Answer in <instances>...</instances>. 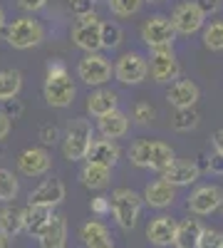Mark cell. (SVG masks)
I'll use <instances>...</instances> for the list:
<instances>
[{"label": "cell", "instance_id": "1", "mask_svg": "<svg viewBox=\"0 0 223 248\" xmlns=\"http://www.w3.org/2000/svg\"><path fill=\"white\" fill-rule=\"evenodd\" d=\"M43 94H45V102L55 109H65L74 102L77 87H74V79H72V75L62 60H52L47 65Z\"/></svg>", "mask_w": 223, "mask_h": 248}, {"label": "cell", "instance_id": "2", "mask_svg": "<svg viewBox=\"0 0 223 248\" xmlns=\"http://www.w3.org/2000/svg\"><path fill=\"white\" fill-rule=\"evenodd\" d=\"M5 40L15 50H30L45 40V28L32 15H23V17H15L5 28Z\"/></svg>", "mask_w": 223, "mask_h": 248}, {"label": "cell", "instance_id": "3", "mask_svg": "<svg viewBox=\"0 0 223 248\" xmlns=\"http://www.w3.org/2000/svg\"><path fill=\"white\" fill-rule=\"evenodd\" d=\"M92 144V124L85 117H77L67 124L62 137V156L67 161H79L87 156V149Z\"/></svg>", "mask_w": 223, "mask_h": 248}, {"label": "cell", "instance_id": "4", "mask_svg": "<svg viewBox=\"0 0 223 248\" xmlns=\"http://www.w3.org/2000/svg\"><path fill=\"white\" fill-rule=\"evenodd\" d=\"M70 37L79 50H85V55L99 52L102 50V17H99L94 10L82 15V17H77Z\"/></svg>", "mask_w": 223, "mask_h": 248}, {"label": "cell", "instance_id": "5", "mask_svg": "<svg viewBox=\"0 0 223 248\" xmlns=\"http://www.w3.org/2000/svg\"><path fill=\"white\" fill-rule=\"evenodd\" d=\"M112 214L119 223V229H124V231H132L136 221H139V214H141V199L134 189H127V186H121V189H114L112 196Z\"/></svg>", "mask_w": 223, "mask_h": 248}, {"label": "cell", "instance_id": "6", "mask_svg": "<svg viewBox=\"0 0 223 248\" xmlns=\"http://www.w3.org/2000/svg\"><path fill=\"white\" fill-rule=\"evenodd\" d=\"M174 40H176V30L171 25V17L151 15V17L144 20V25H141V43L149 50L169 47V45H174Z\"/></svg>", "mask_w": 223, "mask_h": 248}, {"label": "cell", "instance_id": "7", "mask_svg": "<svg viewBox=\"0 0 223 248\" xmlns=\"http://www.w3.org/2000/svg\"><path fill=\"white\" fill-rule=\"evenodd\" d=\"M112 62L104 57V55H99V52H92V55H85L82 60L77 62V77L85 82V85L89 87H102L107 85V82L112 79Z\"/></svg>", "mask_w": 223, "mask_h": 248}, {"label": "cell", "instance_id": "8", "mask_svg": "<svg viewBox=\"0 0 223 248\" xmlns=\"http://www.w3.org/2000/svg\"><path fill=\"white\" fill-rule=\"evenodd\" d=\"M114 77L117 82H121V85H141L147 77H149V60L144 55L139 52H124L119 55L117 65H114Z\"/></svg>", "mask_w": 223, "mask_h": 248}, {"label": "cell", "instance_id": "9", "mask_svg": "<svg viewBox=\"0 0 223 248\" xmlns=\"http://www.w3.org/2000/svg\"><path fill=\"white\" fill-rule=\"evenodd\" d=\"M171 25H174L176 35L191 37L193 32L206 28V15L196 8L193 0H184V3H178L171 10Z\"/></svg>", "mask_w": 223, "mask_h": 248}, {"label": "cell", "instance_id": "10", "mask_svg": "<svg viewBox=\"0 0 223 248\" xmlns=\"http://www.w3.org/2000/svg\"><path fill=\"white\" fill-rule=\"evenodd\" d=\"M178 60H176V52H174V45L169 47H156L151 50V57H149V72L151 77L159 82V85H171V79L176 82L178 79Z\"/></svg>", "mask_w": 223, "mask_h": 248}, {"label": "cell", "instance_id": "11", "mask_svg": "<svg viewBox=\"0 0 223 248\" xmlns=\"http://www.w3.org/2000/svg\"><path fill=\"white\" fill-rule=\"evenodd\" d=\"M223 203V189L218 184H204L196 186L189 196V211L193 216H211L213 211L221 209Z\"/></svg>", "mask_w": 223, "mask_h": 248}, {"label": "cell", "instance_id": "12", "mask_svg": "<svg viewBox=\"0 0 223 248\" xmlns=\"http://www.w3.org/2000/svg\"><path fill=\"white\" fill-rule=\"evenodd\" d=\"M52 167V159L43 147H30L17 156V171L23 176H45Z\"/></svg>", "mask_w": 223, "mask_h": 248}, {"label": "cell", "instance_id": "13", "mask_svg": "<svg viewBox=\"0 0 223 248\" xmlns=\"http://www.w3.org/2000/svg\"><path fill=\"white\" fill-rule=\"evenodd\" d=\"M201 99V90L193 79H176L166 90V102L176 109H189L196 107V102Z\"/></svg>", "mask_w": 223, "mask_h": 248}, {"label": "cell", "instance_id": "14", "mask_svg": "<svg viewBox=\"0 0 223 248\" xmlns=\"http://www.w3.org/2000/svg\"><path fill=\"white\" fill-rule=\"evenodd\" d=\"M121 156V149L119 144L112 141V139H92L89 149H87V164H97V167H107V169H114L117 161Z\"/></svg>", "mask_w": 223, "mask_h": 248}, {"label": "cell", "instance_id": "15", "mask_svg": "<svg viewBox=\"0 0 223 248\" xmlns=\"http://www.w3.org/2000/svg\"><path fill=\"white\" fill-rule=\"evenodd\" d=\"M65 199V184L59 179H45L35 191H30V203L35 206H45V209H55Z\"/></svg>", "mask_w": 223, "mask_h": 248}, {"label": "cell", "instance_id": "16", "mask_svg": "<svg viewBox=\"0 0 223 248\" xmlns=\"http://www.w3.org/2000/svg\"><path fill=\"white\" fill-rule=\"evenodd\" d=\"M147 238L151 246H159V248H166V246H174V238H176V221L171 216H156L149 221L147 226Z\"/></svg>", "mask_w": 223, "mask_h": 248}, {"label": "cell", "instance_id": "17", "mask_svg": "<svg viewBox=\"0 0 223 248\" xmlns=\"http://www.w3.org/2000/svg\"><path fill=\"white\" fill-rule=\"evenodd\" d=\"M141 199H144V203L151 206V209H166V206H171L174 199H176V189H174L169 181L156 179V181L147 184V189H144V194H141Z\"/></svg>", "mask_w": 223, "mask_h": 248}, {"label": "cell", "instance_id": "18", "mask_svg": "<svg viewBox=\"0 0 223 248\" xmlns=\"http://www.w3.org/2000/svg\"><path fill=\"white\" fill-rule=\"evenodd\" d=\"M79 241L85 248H114L112 233L102 221H87L79 229Z\"/></svg>", "mask_w": 223, "mask_h": 248}, {"label": "cell", "instance_id": "19", "mask_svg": "<svg viewBox=\"0 0 223 248\" xmlns=\"http://www.w3.org/2000/svg\"><path fill=\"white\" fill-rule=\"evenodd\" d=\"M40 248H65L67 243V218L62 214H52L45 231L40 233Z\"/></svg>", "mask_w": 223, "mask_h": 248}, {"label": "cell", "instance_id": "20", "mask_svg": "<svg viewBox=\"0 0 223 248\" xmlns=\"http://www.w3.org/2000/svg\"><path fill=\"white\" fill-rule=\"evenodd\" d=\"M52 218V209H45V206H35L28 203L23 209V231L32 238H40V233L45 231V226Z\"/></svg>", "mask_w": 223, "mask_h": 248}, {"label": "cell", "instance_id": "21", "mask_svg": "<svg viewBox=\"0 0 223 248\" xmlns=\"http://www.w3.org/2000/svg\"><path fill=\"white\" fill-rule=\"evenodd\" d=\"M198 176H201V171L196 169L193 161H178V159L171 164L166 171H161V179L169 181L174 189H178V186H191Z\"/></svg>", "mask_w": 223, "mask_h": 248}, {"label": "cell", "instance_id": "22", "mask_svg": "<svg viewBox=\"0 0 223 248\" xmlns=\"http://www.w3.org/2000/svg\"><path fill=\"white\" fill-rule=\"evenodd\" d=\"M97 129H99V134H102L104 139L117 141L119 137H124L129 132V117L124 112L114 109V112H109V114L97 119Z\"/></svg>", "mask_w": 223, "mask_h": 248}, {"label": "cell", "instance_id": "23", "mask_svg": "<svg viewBox=\"0 0 223 248\" xmlns=\"http://www.w3.org/2000/svg\"><path fill=\"white\" fill-rule=\"evenodd\" d=\"M201 233H204V223L198 218H184L181 223H176L174 248H198Z\"/></svg>", "mask_w": 223, "mask_h": 248}, {"label": "cell", "instance_id": "24", "mask_svg": "<svg viewBox=\"0 0 223 248\" xmlns=\"http://www.w3.org/2000/svg\"><path fill=\"white\" fill-rule=\"evenodd\" d=\"M117 105H119L117 92L104 90V87L94 90V92L87 97V112H89L92 117H97V119H99V117H104V114H109V112H114Z\"/></svg>", "mask_w": 223, "mask_h": 248}, {"label": "cell", "instance_id": "25", "mask_svg": "<svg viewBox=\"0 0 223 248\" xmlns=\"http://www.w3.org/2000/svg\"><path fill=\"white\" fill-rule=\"evenodd\" d=\"M79 179L87 189H94V191H102L109 186V179H112V169L107 167H97V164H85V169L79 171Z\"/></svg>", "mask_w": 223, "mask_h": 248}, {"label": "cell", "instance_id": "26", "mask_svg": "<svg viewBox=\"0 0 223 248\" xmlns=\"http://www.w3.org/2000/svg\"><path fill=\"white\" fill-rule=\"evenodd\" d=\"M23 90V75L17 70H0V102H13Z\"/></svg>", "mask_w": 223, "mask_h": 248}, {"label": "cell", "instance_id": "27", "mask_svg": "<svg viewBox=\"0 0 223 248\" xmlns=\"http://www.w3.org/2000/svg\"><path fill=\"white\" fill-rule=\"evenodd\" d=\"M20 231H23V209H15V206L0 209V233L15 238Z\"/></svg>", "mask_w": 223, "mask_h": 248}, {"label": "cell", "instance_id": "28", "mask_svg": "<svg viewBox=\"0 0 223 248\" xmlns=\"http://www.w3.org/2000/svg\"><path fill=\"white\" fill-rule=\"evenodd\" d=\"M176 161V154H174V149L169 147V144H164V141H154V147H151V159H149V169H154V171H166L171 164Z\"/></svg>", "mask_w": 223, "mask_h": 248}, {"label": "cell", "instance_id": "29", "mask_svg": "<svg viewBox=\"0 0 223 248\" xmlns=\"http://www.w3.org/2000/svg\"><path fill=\"white\" fill-rule=\"evenodd\" d=\"M151 147H154V139H139L129 147V161L134 167L141 169H149V159H151Z\"/></svg>", "mask_w": 223, "mask_h": 248}, {"label": "cell", "instance_id": "30", "mask_svg": "<svg viewBox=\"0 0 223 248\" xmlns=\"http://www.w3.org/2000/svg\"><path fill=\"white\" fill-rule=\"evenodd\" d=\"M198 122H201V112L196 107H189V109H176L174 119H171V127L176 132H191L198 127Z\"/></svg>", "mask_w": 223, "mask_h": 248}, {"label": "cell", "instance_id": "31", "mask_svg": "<svg viewBox=\"0 0 223 248\" xmlns=\"http://www.w3.org/2000/svg\"><path fill=\"white\" fill-rule=\"evenodd\" d=\"M204 45L211 52H221L223 50V20H213L204 28Z\"/></svg>", "mask_w": 223, "mask_h": 248}, {"label": "cell", "instance_id": "32", "mask_svg": "<svg viewBox=\"0 0 223 248\" xmlns=\"http://www.w3.org/2000/svg\"><path fill=\"white\" fill-rule=\"evenodd\" d=\"M17 191H20V184L17 179L13 176V171L8 169H0V201H13L17 199Z\"/></svg>", "mask_w": 223, "mask_h": 248}, {"label": "cell", "instance_id": "33", "mask_svg": "<svg viewBox=\"0 0 223 248\" xmlns=\"http://www.w3.org/2000/svg\"><path fill=\"white\" fill-rule=\"evenodd\" d=\"M121 37L124 30L117 23H102V50H117L121 45Z\"/></svg>", "mask_w": 223, "mask_h": 248}, {"label": "cell", "instance_id": "34", "mask_svg": "<svg viewBox=\"0 0 223 248\" xmlns=\"http://www.w3.org/2000/svg\"><path fill=\"white\" fill-rule=\"evenodd\" d=\"M141 8V0H109V13L117 17H132Z\"/></svg>", "mask_w": 223, "mask_h": 248}, {"label": "cell", "instance_id": "35", "mask_svg": "<svg viewBox=\"0 0 223 248\" xmlns=\"http://www.w3.org/2000/svg\"><path fill=\"white\" fill-rule=\"evenodd\" d=\"M154 117H156V109L149 105V102H136V105L132 107V119H134L136 124H141V127H144V124H149Z\"/></svg>", "mask_w": 223, "mask_h": 248}, {"label": "cell", "instance_id": "36", "mask_svg": "<svg viewBox=\"0 0 223 248\" xmlns=\"http://www.w3.org/2000/svg\"><path fill=\"white\" fill-rule=\"evenodd\" d=\"M198 248H223V231L206 229V226H204V233H201Z\"/></svg>", "mask_w": 223, "mask_h": 248}, {"label": "cell", "instance_id": "37", "mask_svg": "<svg viewBox=\"0 0 223 248\" xmlns=\"http://www.w3.org/2000/svg\"><path fill=\"white\" fill-rule=\"evenodd\" d=\"M89 211H92L94 216H107V214L112 211L109 196H94V199L89 201Z\"/></svg>", "mask_w": 223, "mask_h": 248}, {"label": "cell", "instance_id": "38", "mask_svg": "<svg viewBox=\"0 0 223 248\" xmlns=\"http://www.w3.org/2000/svg\"><path fill=\"white\" fill-rule=\"evenodd\" d=\"M72 10L77 17H82V15L94 10V0H72Z\"/></svg>", "mask_w": 223, "mask_h": 248}, {"label": "cell", "instance_id": "39", "mask_svg": "<svg viewBox=\"0 0 223 248\" xmlns=\"http://www.w3.org/2000/svg\"><path fill=\"white\" fill-rule=\"evenodd\" d=\"M193 3H196V8L204 13V15L218 13V8H221V0H193Z\"/></svg>", "mask_w": 223, "mask_h": 248}, {"label": "cell", "instance_id": "40", "mask_svg": "<svg viewBox=\"0 0 223 248\" xmlns=\"http://www.w3.org/2000/svg\"><path fill=\"white\" fill-rule=\"evenodd\" d=\"M17 5L28 10V13H37V10H43L47 5V0H17Z\"/></svg>", "mask_w": 223, "mask_h": 248}, {"label": "cell", "instance_id": "41", "mask_svg": "<svg viewBox=\"0 0 223 248\" xmlns=\"http://www.w3.org/2000/svg\"><path fill=\"white\" fill-rule=\"evenodd\" d=\"M208 171L223 176V154H216V152H213V154L208 156Z\"/></svg>", "mask_w": 223, "mask_h": 248}, {"label": "cell", "instance_id": "42", "mask_svg": "<svg viewBox=\"0 0 223 248\" xmlns=\"http://www.w3.org/2000/svg\"><path fill=\"white\" fill-rule=\"evenodd\" d=\"M10 127H13V122H10V114L5 112H0V141H3L8 134H10Z\"/></svg>", "mask_w": 223, "mask_h": 248}, {"label": "cell", "instance_id": "43", "mask_svg": "<svg viewBox=\"0 0 223 248\" xmlns=\"http://www.w3.org/2000/svg\"><path fill=\"white\" fill-rule=\"evenodd\" d=\"M40 139H43L45 144H52L57 139V129L55 127H43V129H40Z\"/></svg>", "mask_w": 223, "mask_h": 248}, {"label": "cell", "instance_id": "44", "mask_svg": "<svg viewBox=\"0 0 223 248\" xmlns=\"http://www.w3.org/2000/svg\"><path fill=\"white\" fill-rule=\"evenodd\" d=\"M213 149H216V154H223V129H218L216 134H213Z\"/></svg>", "mask_w": 223, "mask_h": 248}, {"label": "cell", "instance_id": "45", "mask_svg": "<svg viewBox=\"0 0 223 248\" xmlns=\"http://www.w3.org/2000/svg\"><path fill=\"white\" fill-rule=\"evenodd\" d=\"M193 164H196V169H198L201 174L208 171V156H206V154H198V159H196Z\"/></svg>", "mask_w": 223, "mask_h": 248}, {"label": "cell", "instance_id": "46", "mask_svg": "<svg viewBox=\"0 0 223 248\" xmlns=\"http://www.w3.org/2000/svg\"><path fill=\"white\" fill-rule=\"evenodd\" d=\"M0 248H10V238L0 233Z\"/></svg>", "mask_w": 223, "mask_h": 248}, {"label": "cell", "instance_id": "47", "mask_svg": "<svg viewBox=\"0 0 223 248\" xmlns=\"http://www.w3.org/2000/svg\"><path fill=\"white\" fill-rule=\"evenodd\" d=\"M0 30H5V10L0 8Z\"/></svg>", "mask_w": 223, "mask_h": 248}, {"label": "cell", "instance_id": "48", "mask_svg": "<svg viewBox=\"0 0 223 248\" xmlns=\"http://www.w3.org/2000/svg\"><path fill=\"white\" fill-rule=\"evenodd\" d=\"M141 3H159V0H141Z\"/></svg>", "mask_w": 223, "mask_h": 248}]
</instances>
